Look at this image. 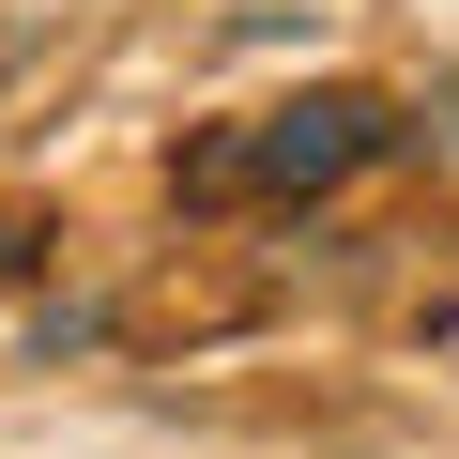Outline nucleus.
I'll return each instance as SVG.
<instances>
[{"label": "nucleus", "instance_id": "obj_1", "mask_svg": "<svg viewBox=\"0 0 459 459\" xmlns=\"http://www.w3.org/2000/svg\"><path fill=\"white\" fill-rule=\"evenodd\" d=\"M383 153H398V108L352 92V77H322V92H291L261 123H214L199 153H169V199H337Z\"/></svg>", "mask_w": 459, "mask_h": 459}, {"label": "nucleus", "instance_id": "obj_2", "mask_svg": "<svg viewBox=\"0 0 459 459\" xmlns=\"http://www.w3.org/2000/svg\"><path fill=\"white\" fill-rule=\"evenodd\" d=\"M429 153L459 169V77H429Z\"/></svg>", "mask_w": 459, "mask_h": 459}, {"label": "nucleus", "instance_id": "obj_3", "mask_svg": "<svg viewBox=\"0 0 459 459\" xmlns=\"http://www.w3.org/2000/svg\"><path fill=\"white\" fill-rule=\"evenodd\" d=\"M31 261H47V246H31V214H0V291H16Z\"/></svg>", "mask_w": 459, "mask_h": 459}]
</instances>
